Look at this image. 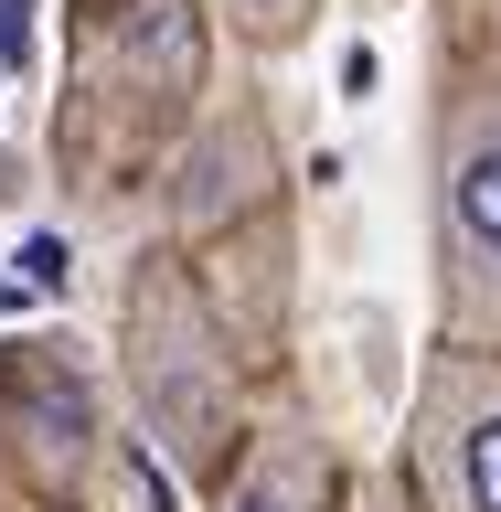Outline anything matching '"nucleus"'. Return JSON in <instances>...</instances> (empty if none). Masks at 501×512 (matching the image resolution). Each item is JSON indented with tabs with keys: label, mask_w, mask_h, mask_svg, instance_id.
I'll list each match as a JSON object with an SVG mask.
<instances>
[{
	"label": "nucleus",
	"mask_w": 501,
	"mask_h": 512,
	"mask_svg": "<svg viewBox=\"0 0 501 512\" xmlns=\"http://www.w3.org/2000/svg\"><path fill=\"white\" fill-rule=\"evenodd\" d=\"M11 427L64 470V459L86 448V427H96V416H86V384L64 374L54 352H11Z\"/></svg>",
	"instance_id": "obj_2"
},
{
	"label": "nucleus",
	"mask_w": 501,
	"mask_h": 512,
	"mask_svg": "<svg viewBox=\"0 0 501 512\" xmlns=\"http://www.w3.org/2000/svg\"><path fill=\"white\" fill-rule=\"evenodd\" d=\"M32 54V0H0V64Z\"/></svg>",
	"instance_id": "obj_6"
},
{
	"label": "nucleus",
	"mask_w": 501,
	"mask_h": 512,
	"mask_svg": "<svg viewBox=\"0 0 501 512\" xmlns=\"http://www.w3.org/2000/svg\"><path fill=\"white\" fill-rule=\"evenodd\" d=\"M448 491L459 512H501V374L448 416Z\"/></svg>",
	"instance_id": "obj_3"
},
{
	"label": "nucleus",
	"mask_w": 501,
	"mask_h": 512,
	"mask_svg": "<svg viewBox=\"0 0 501 512\" xmlns=\"http://www.w3.org/2000/svg\"><path fill=\"white\" fill-rule=\"evenodd\" d=\"M22 278L32 288H64V246H54V235H32V246H22Z\"/></svg>",
	"instance_id": "obj_7"
},
{
	"label": "nucleus",
	"mask_w": 501,
	"mask_h": 512,
	"mask_svg": "<svg viewBox=\"0 0 501 512\" xmlns=\"http://www.w3.org/2000/svg\"><path fill=\"white\" fill-rule=\"evenodd\" d=\"M235 22L278 43V32H299V22H310V0H235Z\"/></svg>",
	"instance_id": "obj_5"
},
{
	"label": "nucleus",
	"mask_w": 501,
	"mask_h": 512,
	"mask_svg": "<svg viewBox=\"0 0 501 512\" xmlns=\"http://www.w3.org/2000/svg\"><path fill=\"white\" fill-rule=\"evenodd\" d=\"M448 256H459V299L501 310V107L470 118L448 150Z\"/></svg>",
	"instance_id": "obj_1"
},
{
	"label": "nucleus",
	"mask_w": 501,
	"mask_h": 512,
	"mask_svg": "<svg viewBox=\"0 0 501 512\" xmlns=\"http://www.w3.org/2000/svg\"><path fill=\"white\" fill-rule=\"evenodd\" d=\"M235 512H310V470H299V459H267V470L235 491Z\"/></svg>",
	"instance_id": "obj_4"
}]
</instances>
